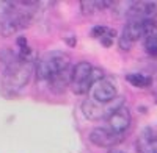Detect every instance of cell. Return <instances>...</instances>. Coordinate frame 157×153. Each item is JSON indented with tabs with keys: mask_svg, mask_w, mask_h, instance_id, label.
Returning a JSON list of instances; mask_svg holds the SVG:
<instances>
[{
	"mask_svg": "<svg viewBox=\"0 0 157 153\" xmlns=\"http://www.w3.org/2000/svg\"><path fill=\"white\" fill-rule=\"evenodd\" d=\"M126 80L130 83V84H134L137 87H148L152 80H151V76L145 75V73H129L126 76Z\"/></svg>",
	"mask_w": 157,
	"mask_h": 153,
	"instance_id": "7c38bea8",
	"label": "cell"
},
{
	"mask_svg": "<svg viewBox=\"0 0 157 153\" xmlns=\"http://www.w3.org/2000/svg\"><path fill=\"white\" fill-rule=\"evenodd\" d=\"M116 108L118 106H112V103H98V101L93 100V98H91V100H85L83 105H82L83 114H85L88 119H91V120L107 119Z\"/></svg>",
	"mask_w": 157,
	"mask_h": 153,
	"instance_id": "ba28073f",
	"label": "cell"
},
{
	"mask_svg": "<svg viewBox=\"0 0 157 153\" xmlns=\"http://www.w3.org/2000/svg\"><path fill=\"white\" fill-rule=\"evenodd\" d=\"M35 2H19V3H10L8 9L2 20V34L10 36L22 28H25L32 20V12L29 11Z\"/></svg>",
	"mask_w": 157,
	"mask_h": 153,
	"instance_id": "3957f363",
	"label": "cell"
},
{
	"mask_svg": "<svg viewBox=\"0 0 157 153\" xmlns=\"http://www.w3.org/2000/svg\"><path fill=\"white\" fill-rule=\"evenodd\" d=\"M148 36H152V37H155V39H157V20H154V22H152V27H151V33H149Z\"/></svg>",
	"mask_w": 157,
	"mask_h": 153,
	"instance_id": "5bb4252c",
	"label": "cell"
},
{
	"mask_svg": "<svg viewBox=\"0 0 157 153\" xmlns=\"http://www.w3.org/2000/svg\"><path fill=\"white\" fill-rule=\"evenodd\" d=\"M102 70L91 66L86 61H80L72 67V76H71V89L72 92L77 95L86 94L90 89H93V86L102 80Z\"/></svg>",
	"mask_w": 157,
	"mask_h": 153,
	"instance_id": "277c9868",
	"label": "cell"
},
{
	"mask_svg": "<svg viewBox=\"0 0 157 153\" xmlns=\"http://www.w3.org/2000/svg\"><path fill=\"white\" fill-rule=\"evenodd\" d=\"M6 53L8 55H2L3 64H5L2 84L6 91L14 92L29 83L33 66H32V61L22 59L17 53L11 52V50H6Z\"/></svg>",
	"mask_w": 157,
	"mask_h": 153,
	"instance_id": "6da1fadb",
	"label": "cell"
},
{
	"mask_svg": "<svg viewBox=\"0 0 157 153\" xmlns=\"http://www.w3.org/2000/svg\"><path fill=\"white\" fill-rule=\"evenodd\" d=\"M116 97V86L113 81L102 78L93 86V100L98 103H112Z\"/></svg>",
	"mask_w": 157,
	"mask_h": 153,
	"instance_id": "9c48e42d",
	"label": "cell"
},
{
	"mask_svg": "<svg viewBox=\"0 0 157 153\" xmlns=\"http://www.w3.org/2000/svg\"><path fill=\"white\" fill-rule=\"evenodd\" d=\"M69 67L72 66H71V59L66 53L50 52L39 58L38 64H36V76H38V80L50 83L54 78H57L60 73L68 70Z\"/></svg>",
	"mask_w": 157,
	"mask_h": 153,
	"instance_id": "7a4b0ae2",
	"label": "cell"
},
{
	"mask_svg": "<svg viewBox=\"0 0 157 153\" xmlns=\"http://www.w3.org/2000/svg\"><path fill=\"white\" fill-rule=\"evenodd\" d=\"M90 139L91 142L99 145V147H115L116 144H120L123 139H124V134H120V133H115L112 131L107 126H101V128H94L90 134Z\"/></svg>",
	"mask_w": 157,
	"mask_h": 153,
	"instance_id": "8992f818",
	"label": "cell"
},
{
	"mask_svg": "<svg viewBox=\"0 0 157 153\" xmlns=\"http://www.w3.org/2000/svg\"><path fill=\"white\" fill-rule=\"evenodd\" d=\"M138 153H157V131L145 128L137 137Z\"/></svg>",
	"mask_w": 157,
	"mask_h": 153,
	"instance_id": "30bf717a",
	"label": "cell"
},
{
	"mask_svg": "<svg viewBox=\"0 0 157 153\" xmlns=\"http://www.w3.org/2000/svg\"><path fill=\"white\" fill-rule=\"evenodd\" d=\"M91 34H93L96 39H99L102 45L110 47L113 39H115V36H116V31L109 28V27H94L93 31H91Z\"/></svg>",
	"mask_w": 157,
	"mask_h": 153,
	"instance_id": "8fae6325",
	"label": "cell"
},
{
	"mask_svg": "<svg viewBox=\"0 0 157 153\" xmlns=\"http://www.w3.org/2000/svg\"><path fill=\"white\" fill-rule=\"evenodd\" d=\"M157 14V3L154 2H134L127 9L129 20H154Z\"/></svg>",
	"mask_w": 157,
	"mask_h": 153,
	"instance_id": "52a82bcc",
	"label": "cell"
},
{
	"mask_svg": "<svg viewBox=\"0 0 157 153\" xmlns=\"http://www.w3.org/2000/svg\"><path fill=\"white\" fill-rule=\"evenodd\" d=\"M130 120H132V117H130V111L124 105H121L107 117V128H110L115 133L126 134V131L129 130V126H130Z\"/></svg>",
	"mask_w": 157,
	"mask_h": 153,
	"instance_id": "5b68a950",
	"label": "cell"
},
{
	"mask_svg": "<svg viewBox=\"0 0 157 153\" xmlns=\"http://www.w3.org/2000/svg\"><path fill=\"white\" fill-rule=\"evenodd\" d=\"M107 153H126V151H123V150H120V148H110Z\"/></svg>",
	"mask_w": 157,
	"mask_h": 153,
	"instance_id": "9a60e30c",
	"label": "cell"
},
{
	"mask_svg": "<svg viewBox=\"0 0 157 153\" xmlns=\"http://www.w3.org/2000/svg\"><path fill=\"white\" fill-rule=\"evenodd\" d=\"M145 50L146 53L151 56H157V39L152 36H146L145 37Z\"/></svg>",
	"mask_w": 157,
	"mask_h": 153,
	"instance_id": "4fadbf2b",
	"label": "cell"
}]
</instances>
